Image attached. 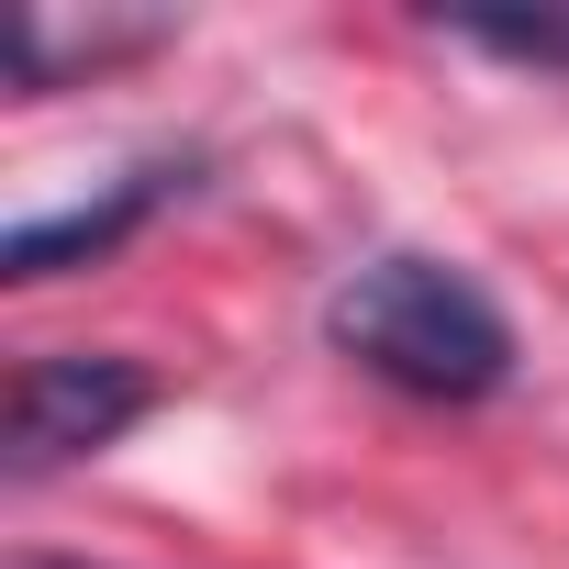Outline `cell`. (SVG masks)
<instances>
[{
    "instance_id": "1",
    "label": "cell",
    "mask_w": 569,
    "mask_h": 569,
    "mask_svg": "<svg viewBox=\"0 0 569 569\" xmlns=\"http://www.w3.org/2000/svg\"><path fill=\"white\" fill-rule=\"evenodd\" d=\"M325 336L347 369L391 380L402 402H491L513 380V313L458 257H425V246L358 257L325 302Z\"/></svg>"
},
{
    "instance_id": "2",
    "label": "cell",
    "mask_w": 569,
    "mask_h": 569,
    "mask_svg": "<svg viewBox=\"0 0 569 569\" xmlns=\"http://www.w3.org/2000/svg\"><path fill=\"white\" fill-rule=\"evenodd\" d=\"M157 413V369L112 358V347H46L12 369V480H57L79 458H101L123 425Z\"/></svg>"
},
{
    "instance_id": "3",
    "label": "cell",
    "mask_w": 569,
    "mask_h": 569,
    "mask_svg": "<svg viewBox=\"0 0 569 569\" xmlns=\"http://www.w3.org/2000/svg\"><path fill=\"white\" fill-rule=\"evenodd\" d=\"M190 190V157H146V168H123L101 201H79V212H34V223H12V246H0V268L12 279H57V268H90V257H112L123 234H146L168 201Z\"/></svg>"
},
{
    "instance_id": "4",
    "label": "cell",
    "mask_w": 569,
    "mask_h": 569,
    "mask_svg": "<svg viewBox=\"0 0 569 569\" xmlns=\"http://www.w3.org/2000/svg\"><path fill=\"white\" fill-rule=\"evenodd\" d=\"M447 34L513 68H569V12H447Z\"/></svg>"
},
{
    "instance_id": "5",
    "label": "cell",
    "mask_w": 569,
    "mask_h": 569,
    "mask_svg": "<svg viewBox=\"0 0 569 569\" xmlns=\"http://www.w3.org/2000/svg\"><path fill=\"white\" fill-rule=\"evenodd\" d=\"M23 569H68V558H23Z\"/></svg>"
}]
</instances>
